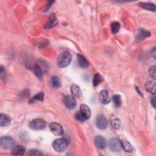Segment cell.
<instances>
[{"label":"cell","instance_id":"1","mask_svg":"<svg viewBox=\"0 0 156 156\" xmlns=\"http://www.w3.org/2000/svg\"><path fill=\"white\" fill-rule=\"evenodd\" d=\"M71 61V55L68 51L60 54L57 58V65L59 68H63L68 66Z\"/></svg>","mask_w":156,"mask_h":156},{"label":"cell","instance_id":"2","mask_svg":"<svg viewBox=\"0 0 156 156\" xmlns=\"http://www.w3.org/2000/svg\"><path fill=\"white\" fill-rule=\"evenodd\" d=\"M54 149L58 152H62L66 150L68 146V141L65 138H60L55 140L52 143Z\"/></svg>","mask_w":156,"mask_h":156},{"label":"cell","instance_id":"3","mask_svg":"<svg viewBox=\"0 0 156 156\" xmlns=\"http://www.w3.org/2000/svg\"><path fill=\"white\" fill-rule=\"evenodd\" d=\"M15 144L14 140L9 136H2L0 139V146L4 149H10L13 148Z\"/></svg>","mask_w":156,"mask_h":156},{"label":"cell","instance_id":"4","mask_svg":"<svg viewBox=\"0 0 156 156\" xmlns=\"http://www.w3.org/2000/svg\"><path fill=\"white\" fill-rule=\"evenodd\" d=\"M29 127L35 130H43L46 127L45 121L41 118H37L31 121L29 123Z\"/></svg>","mask_w":156,"mask_h":156},{"label":"cell","instance_id":"5","mask_svg":"<svg viewBox=\"0 0 156 156\" xmlns=\"http://www.w3.org/2000/svg\"><path fill=\"white\" fill-rule=\"evenodd\" d=\"M29 68V69H30L37 77H42L43 74L44 73L43 72H44V69L42 68L41 64L40 63H39V64L38 63H36L32 65H30Z\"/></svg>","mask_w":156,"mask_h":156},{"label":"cell","instance_id":"6","mask_svg":"<svg viewBox=\"0 0 156 156\" xmlns=\"http://www.w3.org/2000/svg\"><path fill=\"white\" fill-rule=\"evenodd\" d=\"M96 124L97 127L102 130L105 129L108 126V121L106 117L104 115H99L96 119Z\"/></svg>","mask_w":156,"mask_h":156},{"label":"cell","instance_id":"7","mask_svg":"<svg viewBox=\"0 0 156 156\" xmlns=\"http://www.w3.org/2000/svg\"><path fill=\"white\" fill-rule=\"evenodd\" d=\"M49 127L52 133L55 135H61L63 133V129L62 126L56 122H52L50 123Z\"/></svg>","mask_w":156,"mask_h":156},{"label":"cell","instance_id":"8","mask_svg":"<svg viewBox=\"0 0 156 156\" xmlns=\"http://www.w3.org/2000/svg\"><path fill=\"white\" fill-rule=\"evenodd\" d=\"M108 147L113 152H118L121 150V146L119 140L116 138H112L108 141Z\"/></svg>","mask_w":156,"mask_h":156},{"label":"cell","instance_id":"9","mask_svg":"<svg viewBox=\"0 0 156 156\" xmlns=\"http://www.w3.org/2000/svg\"><path fill=\"white\" fill-rule=\"evenodd\" d=\"M63 104L69 109H73L76 106V101L74 96L67 95L63 99Z\"/></svg>","mask_w":156,"mask_h":156},{"label":"cell","instance_id":"10","mask_svg":"<svg viewBox=\"0 0 156 156\" xmlns=\"http://www.w3.org/2000/svg\"><path fill=\"white\" fill-rule=\"evenodd\" d=\"M58 23V20L57 19L56 15L55 13H52L49 16L46 23L44 24V27L45 29H51L55 26H56Z\"/></svg>","mask_w":156,"mask_h":156},{"label":"cell","instance_id":"11","mask_svg":"<svg viewBox=\"0 0 156 156\" xmlns=\"http://www.w3.org/2000/svg\"><path fill=\"white\" fill-rule=\"evenodd\" d=\"M94 142L96 146L99 149H104L107 146L105 139L101 135L96 136L94 138Z\"/></svg>","mask_w":156,"mask_h":156},{"label":"cell","instance_id":"12","mask_svg":"<svg viewBox=\"0 0 156 156\" xmlns=\"http://www.w3.org/2000/svg\"><path fill=\"white\" fill-rule=\"evenodd\" d=\"M99 98L101 102L103 104H108L111 101L108 92L106 90H103L101 91L99 94Z\"/></svg>","mask_w":156,"mask_h":156},{"label":"cell","instance_id":"13","mask_svg":"<svg viewBox=\"0 0 156 156\" xmlns=\"http://www.w3.org/2000/svg\"><path fill=\"white\" fill-rule=\"evenodd\" d=\"M151 33L149 31L146 30L144 29H139L136 35V40L137 41H141L146 38L149 37Z\"/></svg>","mask_w":156,"mask_h":156},{"label":"cell","instance_id":"14","mask_svg":"<svg viewBox=\"0 0 156 156\" xmlns=\"http://www.w3.org/2000/svg\"><path fill=\"white\" fill-rule=\"evenodd\" d=\"M80 112L84 118L87 120L91 117V111L88 105L86 104H82L80 108Z\"/></svg>","mask_w":156,"mask_h":156},{"label":"cell","instance_id":"15","mask_svg":"<svg viewBox=\"0 0 156 156\" xmlns=\"http://www.w3.org/2000/svg\"><path fill=\"white\" fill-rule=\"evenodd\" d=\"M120 144L121 148H122L126 152H131L133 151V146L129 141L124 139L121 140L120 141Z\"/></svg>","mask_w":156,"mask_h":156},{"label":"cell","instance_id":"16","mask_svg":"<svg viewBox=\"0 0 156 156\" xmlns=\"http://www.w3.org/2000/svg\"><path fill=\"white\" fill-rule=\"evenodd\" d=\"M77 59L78 63L80 67L83 68H86L89 66L88 61L86 59V58L83 55L80 54H78L77 55Z\"/></svg>","mask_w":156,"mask_h":156},{"label":"cell","instance_id":"17","mask_svg":"<svg viewBox=\"0 0 156 156\" xmlns=\"http://www.w3.org/2000/svg\"><path fill=\"white\" fill-rule=\"evenodd\" d=\"M11 152L13 155H23L25 152V148L22 145H17L13 147Z\"/></svg>","mask_w":156,"mask_h":156},{"label":"cell","instance_id":"18","mask_svg":"<svg viewBox=\"0 0 156 156\" xmlns=\"http://www.w3.org/2000/svg\"><path fill=\"white\" fill-rule=\"evenodd\" d=\"M145 89L147 91H148L149 93H151L152 94H154L155 93V83L154 81L149 80L146 82L145 85Z\"/></svg>","mask_w":156,"mask_h":156},{"label":"cell","instance_id":"19","mask_svg":"<svg viewBox=\"0 0 156 156\" xmlns=\"http://www.w3.org/2000/svg\"><path fill=\"white\" fill-rule=\"evenodd\" d=\"M138 5L145 10L152 11V12L155 11V5L154 4L149 3V2H140L138 3Z\"/></svg>","mask_w":156,"mask_h":156},{"label":"cell","instance_id":"20","mask_svg":"<svg viewBox=\"0 0 156 156\" xmlns=\"http://www.w3.org/2000/svg\"><path fill=\"white\" fill-rule=\"evenodd\" d=\"M11 121V119L10 116H9L6 114L1 113L0 115V126L1 127L7 126L10 124Z\"/></svg>","mask_w":156,"mask_h":156},{"label":"cell","instance_id":"21","mask_svg":"<svg viewBox=\"0 0 156 156\" xmlns=\"http://www.w3.org/2000/svg\"><path fill=\"white\" fill-rule=\"evenodd\" d=\"M71 92L74 97L80 98L82 96V91L79 87L76 84H73L71 86Z\"/></svg>","mask_w":156,"mask_h":156},{"label":"cell","instance_id":"22","mask_svg":"<svg viewBox=\"0 0 156 156\" xmlns=\"http://www.w3.org/2000/svg\"><path fill=\"white\" fill-rule=\"evenodd\" d=\"M110 122L112 127L115 129H119L121 127V121L115 115H112L110 117Z\"/></svg>","mask_w":156,"mask_h":156},{"label":"cell","instance_id":"23","mask_svg":"<svg viewBox=\"0 0 156 156\" xmlns=\"http://www.w3.org/2000/svg\"><path fill=\"white\" fill-rule=\"evenodd\" d=\"M51 83L54 88H58L61 86V80L58 77L53 76L51 78Z\"/></svg>","mask_w":156,"mask_h":156},{"label":"cell","instance_id":"24","mask_svg":"<svg viewBox=\"0 0 156 156\" xmlns=\"http://www.w3.org/2000/svg\"><path fill=\"white\" fill-rule=\"evenodd\" d=\"M102 81V76L99 74L96 73L94 74L93 79V85L94 87H96L99 85V83Z\"/></svg>","mask_w":156,"mask_h":156},{"label":"cell","instance_id":"25","mask_svg":"<svg viewBox=\"0 0 156 156\" xmlns=\"http://www.w3.org/2000/svg\"><path fill=\"white\" fill-rule=\"evenodd\" d=\"M44 98V93L43 92H40L37 93L35 96H34L29 102V103H34L36 101H42Z\"/></svg>","mask_w":156,"mask_h":156},{"label":"cell","instance_id":"26","mask_svg":"<svg viewBox=\"0 0 156 156\" xmlns=\"http://www.w3.org/2000/svg\"><path fill=\"white\" fill-rule=\"evenodd\" d=\"M113 101L115 107H118L121 104V96L119 94H115L113 96Z\"/></svg>","mask_w":156,"mask_h":156},{"label":"cell","instance_id":"27","mask_svg":"<svg viewBox=\"0 0 156 156\" xmlns=\"http://www.w3.org/2000/svg\"><path fill=\"white\" fill-rule=\"evenodd\" d=\"M120 29V24L118 22H114L112 24L111 29L113 34H115Z\"/></svg>","mask_w":156,"mask_h":156},{"label":"cell","instance_id":"28","mask_svg":"<svg viewBox=\"0 0 156 156\" xmlns=\"http://www.w3.org/2000/svg\"><path fill=\"white\" fill-rule=\"evenodd\" d=\"M155 65H153V66H151L149 69V75L153 79H155V73H156V71H155Z\"/></svg>","mask_w":156,"mask_h":156},{"label":"cell","instance_id":"29","mask_svg":"<svg viewBox=\"0 0 156 156\" xmlns=\"http://www.w3.org/2000/svg\"><path fill=\"white\" fill-rule=\"evenodd\" d=\"M75 118L79 121H80V122H83L85 121H86V119L84 118V117L82 116V115L81 114L80 112V111H78L75 114Z\"/></svg>","mask_w":156,"mask_h":156},{"label":"cell","instance_id":"30","mask_svg":"<svg viewBox=\"0 0 156 156\" xmlns=\"http://www.w3.org/2000/svg\"><path fill=\"white\" fill-rule=\"evenodd\" d=\"M29 154L31 155H43V154L41 153L40 151H38L37 150H35V149L30 150L29 151Z\"/></svg>","mask_w":156,"mask_h":156},{"label":"cell","instance_id":"31","mask_svg":"<svg viewBox=\"0 0 156 156\" xmlns=\"http://www.w3.org/2000/svg\"><path fill=\"white\" fill-rule=\"evenodd\" d=\"M151 104L152 105L153 107L155 108V97L153 96L151 100Z\"/></svg>","mask_w":156,"mask_h":156}]
</instances>
